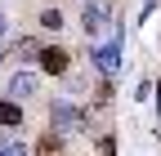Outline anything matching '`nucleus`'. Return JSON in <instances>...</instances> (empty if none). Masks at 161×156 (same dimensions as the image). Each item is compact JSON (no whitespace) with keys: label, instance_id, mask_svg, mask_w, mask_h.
Wrapping results in <instances>:
<instances>
[{"label":"nucleus","instance_id":"nucleus-1","mask_svg":"<svg viewBox=\"0 0 161 156\" xmlns=\"http://www.w3.org/2000/svg\"><path fill=\"white\" fill-rule=\"evenodd\" d=\"M49 129L63 134V138H67V134H85L90 129V107H76V103H63V98H58L49 107Z\"/></svg>","mask_w":161,"mask_h":156},{"label":"nucleus","instance_id":"nucleus-2","mask_svg":"<svg viewBox=\"0 0 161 156\" xmlns=\"http://www.w3.org/2000/svg\"><path fill=\"white\" fill-rule=\"evenodd\" d=\"M121 45H125V40H103V45L90 49V63L98 67V76H108V81L121 76Z\"/></svg>","mask_w":161,"mask_h":156},{"label":"nucleus","instance_id":"nucleus-3","mask_svg":"<svg viewBox=\"0 0 161 156\" xmlns=\"http://www.w3.org/2000/svg\"><path fill=\"white\" fill-rule=\"evenodd\" d=\"M108 18H112V9L103 5V0H85V5H80V23H85L90 36L103 31V27H108Z\"/></svg>","mask_w":161,"mask_h":156},{"label":"nucleus","instance_id":"nucleus-4","mask_svg":"<svg viewBox=\"0 0 161 156\" xmlns=\"http://www.w3.org/2000/svg\"><path fill=\"white\" fill-rule=\"evenodd\" d=\"M31 94H36V76H31V71H14L5 98H18V103H23V98H31Z\"/></svg>","mask_w":161,"mask_h":156},{"label":"nucleus","instance_id":"nucleus-5","mask_svg":"<svg viewBox=\"0 0 161 156\" xmlns=\"http://www.w3.org/2000/svg\"><path fill=\"white\" fill-rule=\"evenodd\" d=\"M40 67H45L49 76H63L67 71V54L63 49H40Z\"/></svg>","mask_w":161,"mask_h":156},{"label":"nucleus","instance_id":"nucleus-6","mask_svg":"<svg viewBox=\"0 0 161 156\" xmlns=\"http://www.w3.org/2000/svg\"><path fill=\"white\" fill-rule=\"evenodd\" d=\"M0 125H5V129L23 125V103H18V98H0Z\"/></svg>","mask_w":161,"mask_h":156},{"label":"nucleus","instance_id":"nucleus-7","mask_svg":"<svg viewBox=\"0 0 161 156\" xmlns=\"http://www.w3.org/2000/svg\"><path fill=\"white\" fill-rule=\"evenodd\" d=\"M58 152H63V134H54V129H49L45 138L36 143V156H58Z\"/></svg>","mask_w":161,"mask_h":156},{"label":"nucleus","instance_id":"nucleus-8","mask_svg":"<svg viewBox=\"0 0 161 156\" xmlns=\"http://www.w3.org/2000/svg\"><path fill=\"white\" fill-rule=\"evenodd\" d=\"M0 156H31V147L23 138H0Z\"/></svg>","mask_w":161,"mask_h":156},{"label":"nucleus","instance_id":"nucleus-9","mask_svg":"<svg viewBox=\"0 0 161 156\" xmlns=\"http://www.w3.org/2000/svg\"><path fill=\"white\" fill-rule=\"evenodd\" d=\"M18 58H40V40L36 36H23L18 40Z\"/></svg>","mask_w":161,"mask_h":156},{"label":"nucleus","instance_id":"nucleus-10","mask_svg":"<svg viewBox=\"0 0 161 156\" xmlns=\"http://www.w3.org/2000/svg\"><path fill=\"white\" fill-rule=\"evenodd\" d=\"M40 23H45L49 31H58V27H63V13H58V9H40Z\"/></svg>","mask_w":161,"mask_h":156},{"label":"nucleus","instance_id":"nucleus-11","mask_svg":"<svg viewBox=\"0 0 161 156\" xmlns=\"http://www.w3.org/2000/svg\"><path fill=\"white\" fill-rule=\"evenodd\" d=\"M98 156H116V138H98Z\"/></svg>","mask_w":161,"mask_h":156},{"label":"nucleus","instance_id":"nucleus-12","mask_svg":"<svg viewBox=\"0 0 161 156\" xmlns=\"http://www.w3.org/2000/svg\"><path fill=\"white\" fill-rule=\"evenodd\" d=\"M9 31V18H5V9H0V36H5Z\"/></svg>","mask_w":161,"mask_h":156},{"label":"nucleus","instance_id":"nucleus-13","mask_svg":"<svg viewBox=\"0 0 161 156\" xmlns=\"http://www.w3.org/2000/svg\"><path fill=\"white\" fill-rule=\"evenodd\" d=\"M0 63H5V54H0Z\"/></svg>","mask_w":161,"mask_h":156}]
</instances>
